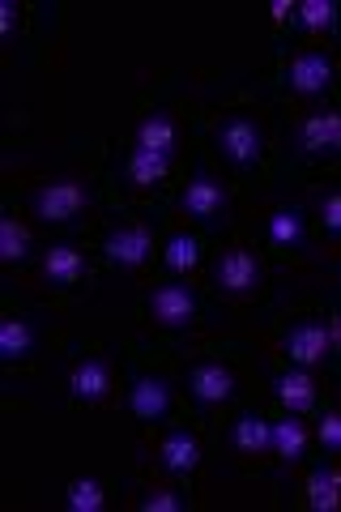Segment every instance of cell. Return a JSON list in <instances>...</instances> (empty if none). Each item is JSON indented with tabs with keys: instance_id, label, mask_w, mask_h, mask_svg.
<instances>
[{
	"instance_id": "6da1fadb",
	"label": "cell",
	"mask_w": 341,
	"mask_h": 512,
	"mask_svg": "<svg viewBox=\"0 0 341 512\" xmlns=\"http://www.w3.org/2000/svg\"><path fill=\"white\" fill-rule=\"evenodd\" d=\"M150 316L162 329H184V325H192V316H197V299H192L184 282H171V286H162V291H154Z\"/></svg>"
},
{
	"instance_id": "7a4b0ae2",
	"label": "cell",
	"mask_w": 341,
	"mask_h": 512,
	"mask_svg": "<svg viewBox=\"0 0 341 512\" xmlns=\"http://www.w3.org/2000/svg\"><path fill=\"white\" fill-rule=\"evenodd\" d=\"M256 278H261V265H256V256L252 252H243V248H231V252H222V261H218V286L226 295H252L256 291Z\"/></svg>"
},
{
	"instance_id": "3957f363",
	"label": "cell",
	"mask_w": 341,
	"mask_h": 512,
	"mask_svg": "<svg viewBox=\"0 0 341 512\" xmlns=\"http://www.w3.org/2000/svg\"><path fill=\"white\" fill-rule=\"evenodd\" d=\"M81 205H86V188L77 180H52L39 192V218L47 222H69L73 214H81Z\"/></svg>"
},
{
	"instance_id": "277c9868",
	"label": "cell",
	"mask_w": 341,
	"mask_h": 512,
	"mask_svg": "<svg viewBox=\"0 0 341 512\" xmlns=\"http://www.w3.org/2000/svg\"><path fill=\"white\" fill-rule=\"evenodd\" d=\"M218 146H222V154L231 158L235 167H248L252 158L261 154V133H256V124H252L248 116H235V120H226V124H222Z\"/></svg>"
},
{
	"instance_id": "5b68a950",
	"label": "cell",
	"mask_w": 341,
	"mask_h": 512,
	"mask_svg": "<svg viewBox=\"0 0 341 512\" xmlns=\"http://www.w3.org/2000/svg\"><path fill=\"white\" fill-rule=\"evenodd\" d=\"M329 346H333L329 329L316 325V320H303V325L286 338V355L295 359V367H316L324 355H329Z\"/></svg>"
},
{
	"instance_id": "8992f818",
	"label": "cell",
	"mask_w": 341,
	"mask_h": 512,
	"mask_svg": "<svg viewBox=\"0 0 341 512\" xmlns=\"http://www.w3.org/2000/svg\"><path fill=\"white\" fill-rule=\"evenodd\" d=\"M341 146V111H316L307 116L299 128V150L303 154H320V150H337Z\"/></svg>"
},
{
	"instance_id": "52a82bcc",
	"label": "cell",
	"mask_w": 341,
	"mask_h": 512,
	"mask_svg": "<svg viewBox=\"0 0 341 512\" xmlns=\"http://www.w3.org/2000/svg\"><path fill=\"white\" fill-rule=\"evenodd\" d=\"M128 406H133L137 419H162V414L171 410V384L162 380V376H141V380H133Z\"/></svg>"
},
{
	"instance_id": "ba28073f",
	"label": "cell",
	"mask_w": 341,
	"mask_h": 512,
	"mask_svg": "<svg viewBox=\"0 0 341 512\" xmlns=\"http://www.w3.org/2000/svg\"><path fill=\"white\" fill-rule=\"evenodd\" d=\"M231 393H235V376L226 363H201L197 372H192V397H197L201 406H218Z\"/></svg>"
},
{
	"instance_id": "9c48e42d",
	"label": "cell",
	"mask_w": 341,
	"mask_h": 512,
	"mask_svg": "<svg viewBox=\"0 0 341 512\" xmlns=\"http://www.w3.org/2000/svg\"><path fill=\"white\" fill-rule=\"evenodd\" d=\"M150 248H154V235L145 231V227H124V231H116V235L107 239V256H111L116 265H124V269L145 265Z\"/></svg>"
},
{
	"instance_id": "30bf717a",
	"label": "cell",
	"mask_w": 341,
	"mask_h": 512,
	"mask_svg": "<svg viewBox=\"0 0 341 512\" xmlns=\"http://www.w3.org/2000/svg\"><path fill=\"white\" fill-rule=\"evenodd\" d=\"M329 77H333V64L320 52H303V56L290 60V86H295L299 94H320L324 86H329Z\"/></svg>"
},
{
	"instance_id": "8fae6325",
	"label": "cell",
	"mask_w": 341,
	"mask_h": 512,
	"mask_svg": "<svg viewBox=\"0 0 341 512\" xmlns=\"http://www.w3.org/2000/svg\"><path fill=\"white\" fill-rule=\"evenodd\" d=\"M69 389H73L77 402H103V397L111 393V372H107V363H103V359H86V363H81L77 372H73Z\"/></svg>"
},
{
	"instance_id": "7c38bea8",
	"label": "cell",
	"mask_w": 341,
	"mask_h": 512,
	"mask_svg": "<svg viewBox=\"0 0 341 512\" xmlns=\"http://www.w3.org/2000/svg\"><path fill=\"white\" fill-rule=\"evenodd\" d=\"M175 141H180V128H175V116L171 111H154L145 116L141 128H137V146L141 150H158V154H171Z\"/></svg>"
},
{
	"instance_id": "4fadbf2b",
	"label": "cell",
	"mask_w": 341,
	"mask_h": 512,
	"mask_svg": "<svg viewBox=\"0 0 341 512\" xmlns=\"http://www.w3.org/2000/svg\"><path fill=\"white\" fill-rule=\"evenodd\" d=\"M222 201H226V192H222V184L214 180V175H197V180L184 188V210L192 218H214L222 210Z\"/></svg>"
},
{
	"instance_id": "5bb4252c",
	"label": "cell",
	"mask_w": 341,
	"mask_h": 512,
	"mask_svg": "<svg viewBox=\"0 0 341 512\" xmlns=\"http://www.w3.org/2000/svg\"><path fill=\"white\" fill-rule=\"evenodd\" d=\"M278 397H282V406L295 414H307L316 406V380L307 376V367H295V372L278 376Z\"/></svg>"
},
{
	"instance_id": "9a60e30c",
	"label": "cell",
	"mask_w": 341,
	"mask_h": 512,
	"mask_svg": "<svg viewBox=\"0 0 341 512\" xmlns=\"http://www.w3.org/2000/svg\"><path fill=\"white\" fill-rule=\"evenodd\" d=\"M231 444L239 448V453L261 457L273 448V423H265L261 414H243V419L235 423V431H231Z\"/></svg>"
},
{
	"instance_id": "2e32d148",
	"label": "cell",
	"mask_w": 341,
	"mask_h": 512,
	"mask_svg": "<svg viewBox=\"0 0 341 512\" xmlns=\"http://www.w3.org/2000/svg\"><path fill=\"white\" fill-rule=\"evenodd\" d=\"M197 461H201V448L188 431H171V436L162 440V466H167L171 474H192Z\"/></svg>"
},
{
	"instance_id": "e0dca14e",
	"label": "cell",
	"mask_w": 341,
	"mask_h": 512,
	"mask_svg": "<svg viewBox=\"0 0 341 512\" xmlns=\"http://www.w3.org/2000/svg\"><path fill=\"white\" fill-rule=\"evenodd\" d=\"M171 171V154H158V150H133V158H128V180H133L137 188H154L158 180H167Z\"/></svg>"
},
{
	"instance_id": "ac0fdd59",
	"label": "cell",
	"mask_w": 341,
	"mask_h": 512,
	"mask_svg": "<svg viewBox=\"0 0 341 512\" xmlns=\"http://www.w3.org/2000/svg\"><path fill=\"white\" fill-rule=\"evenodd\" d=\"M43 274H47V282H56V286H73V282L81 278V252L69 248V244L47 248V256H43Z\"/></svg>"
},
{
	"instance_id": "d6986e66",
	"label": "cell",
	"mask_w": 341,
	"mask_h": 512,
	"mask_svg": "<svg viewBox=\"0 0 341 512\" xmlns=\"http://www.w3.org/2000/svg\"><path fill=\"white\" fill-rule=\"evenodd\" d=\"M30 350H35V329L26 325V320H5V325H0V359L5 363H22Z\"/></svg>"
},
{
	"instance_id": "ffe728a7",
	"label": "cell",
	"mask_w": 341,
	"mask_h": 512,
	"mask_svg": "<svg viewBox=\"0 0 341 512\" xmlns=\"http://www.w3.org/2000/svg\"><path fill=\"white\" fill-rule=\"evenodd\" d=\"M307 508L316 512H333L341 508V474L333 470H316L312 483H307Z\"/></svg>"
},
{
	"instance_id": "44dd1931",
	"label": "cell",
	"mask_w": 341,
	"mask_h": 512,
	"mask_svg": "<svg viewBox=\"0 0 341 512\" xmlns=\"http://www.w3.org/2000/svg\"><path fill=\"white\" fill-rule=\"evenodd\" d=\"M103 504H107V495L94 478H77V483H69V491H64V508L69 512H103Z\"/></svg>"
},
{
	"instance_id": "7402d4cb",
	"label": "cell",
	"mask_w": 341,
	"mask_h": 512,
	"mask_svg": "<svg viewBox=\"0 0 341 512\" xmlns=\"http://www.w3.org/2000/svg\"><path fill=\"white\" fill-rule=\"evenodd\" d=\"M201 261V244L192 235H171L167 239V269L171 274H188Z\"/></svg>"
},
{
	"instance_id": "603a6c76",
	"label": "cell",
	"mask_w": 341,
	"mask_h": 512,
	"mask_svg": "<svg viewBox=\"0 0 341 512\" xmlns=\"http://www.w3.org/2000/svg\"><path fill=\"white\" fill-rule=\"evenodd\" d=\"M26 244H30V235L18 218H0V261H9V265H18L22 256H26Z\"/></svg>"
},
{
	"instance_id": "cb8c5ba5",
	"label": "cell",
	"mask_w": 341,
	"mask_h": 512,
	"mask_svg": "<svg viewBox=\"0 0 341 512\" xmlns=\"http://www.w3.org/2000/svg\"><path fill=\"white\" fill-rule=\"evenodd\" d=\"M303 444H307V427L299 419H282V423H273V448L286 457V461H295L303 453Z\"/></svg>"
},
{
	"instance_id": "d4e9b609",
	"label": "cell",
	"mask_w": 341,
	"mask_h": 512,
	"mask_svg": "<svg viewBox=\"0 0 341 512\" xmlns=\"http://www.w3.org/2000/svg\"><path fill=\"white\" fill-rule=\"evenodd\" d=\"M269 239L278 248H290V244H299L303 239V218L295 214V210H278L269 218Z\"/></svg>"
},
{
	"instance_id": "484cf974",
	"label": "cell",
	"mask_w": 341,
	"mask_h": 512,
	"mask_svg": "<svg viewBox=\"0 0 341 512\" xmlns=\"http://www.w3.org/2000/svg\"><path fill=\"white\" fill-rule=\"evenodd\" d=\"M299 22L312 30V35H320V30H329L337 22V5H333V0H303V5H299Z\"/></svg>"
},
{
	"instance_id": "4316f807",
	"label": "cell",
	"mask_w": 341,
	"mask_h": 512,
	"mask_svg": "<svg viewBox=\"0 0 341 512\" xmlns=\"http://www.w3.org/2000/svg\"><path fill=\"white\" fill-rule=\"evenodd\" d=\"M141 508H145V512H180L184 500H180L175 491H150V495L141 500Z\"/></svg>"
},
{
	"instance_id": "83f0119b",
	"label": "cell",
	"mask_w": 341,
	"mask_h": 512,
	"mask_svg": "<svg viewBox=\"0 0 341 512\" xmlns=\"http://www.w3.org/2000/svg\"><path fill=\"white\" fill-rule=\"evenodd\" d=\"M320 444L333 448V453L341 448V414H324L320 419Z\"/></svg>"
},
{
	"instance_id": "f1b7e54d",
	"label": "cell",
	"mask_w": 341,
	"mask_h": 512,
	"mask_svg": "<svg viewBox=\"0 0 341 512\" xmlns=\"http://www.w3.org/2000/svg\"><path fill=\"white\" fill-rule=\"evenodd\" d=\"M324 227L341 235V192H337V197L324 201Z\"/></svg>"
},
{
	"instance_id": "f546056e",
	"label": "cell",
	"mask_w": 341,
	"mask_h": 512,
	"mask_svg": "<svg viewBox=\"0 0 341 512\" xmlns=\"http://www.w3.org/2000/svg\"><path fill=\"white\" fill-rule=\"evenodd\" d=\"M13 26H18V5H13V0H5V5H0V30L9 35Z\"/></svg>"
},
{
	"instance_id": "4dcf8cb0",
	"label": "cell",
	"mask_w": 341,
	"mask_h": 512,
	"mask_svg": "<svg viewBox=\"0 0 341 512\" xmlns=\"http://www.w3.org/2000/svg\"><path fill=\"white\" fill-rule=\"evenodd\" d=\"M269 13H273V22H286L290 13H299V5H290V0H273Z\"/></svg>"
},
{
	"instance_id": "1f68e13d",
	"label": "cell",
	"mask_w": 341,
	"mask_h": 512,
	"mask_svg": "<svg viewBox=\"0 0 341 512\" xmlns=\"http://www.w3.org/2000/svg\"><path fill=\"white\" fill-rule=\"evenodd\" d=\"M329 338H333V346H337V350H341V312H337V316H333V329H329Z\"/></svg>"
}]
</instances>
